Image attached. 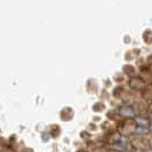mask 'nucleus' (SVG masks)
Listing matches in <instances>:
<instances>
[{"label": "nucleus", "mask_w": 152, "mask_h": 152, "mask_svg": "<svg viewBox=\"0 0 152 152\" xmlns=\"http://www.w3.org/2000/svg\"><path fill=\"white\" fill-rule=\"evenodd\" d=\"M136 122L134 119H125L118 125V133L120 136H133L135 135Z\"/></svg>", "instance_id": "nucleus-1"}, {"label": "nucleus", "mask_w": 152, "mask_h": 152, "mask_svg": "<svg viewBox=\"0 0 152 152\" xmlns=\"http://www.w3.org/2000/svg\"><path fill=\"white\" fill-rule=\"evenodd\" d=\"M129 88L133 89V91H144L148 87L146 85V81L144 79L140 78V77H133L129 79Z\"/></svg>", "instance_id": "nucleus-2"}, {"label": "nucleus", "mask_w": 152, "mask_h": 152, "mask_svg": "<svg viewBox=\"0 0 152 152\" xmlns=\"http://www.w3.org/2000/svg\"><path fill=\"white\" fill-rule=\"evenodd\" d=\"M118 114L124 117L125 119H134L135 117H137L136 110L130 105H124L118 109Z\"/></svg>", "instance_id": "nucleus-3"}, {"label": "nucleus", "mask_w": 152, "mask_h": 152, "mask_svg": "<svg viewBox=\"0 0 152 152\" xmlns=\"http://www.w3.org/2000/svg\"><path fill=\"white\" fill-rule=\"evenodd\" d=\"M109 144H118L120 141H121V136H120V134L117 132V133H113V134H111L110 136H109Z\"/></svg>", "instance_id": "nucleus-4"}, {"label": "nucleus", "mask_w": 152, "mask_h": 152, "mask_svg": "<svg viewBox=\"0 0 152 152\" xmlns=\"http://www.w3.org/2000/svg\"><path fill=\"white\" fill-rule=\"evenodd\" d=\"M149 38V40H146L148 44H151V31H146L144 33V39Z\"/></svg>", "instance_id": "nucleus-5"}, {"label": "nucleus", "mask_w": 152, "mask_h": 152, "mask_svg": "<svg viewBox=\"0 0 152 152\" xmlns=\"http://www.w3.org/2000/svg\"><path fill=\"white\" fill-rule=\"evenodd\" d=\"M109 152H119L118 150H114V149H112V150H110Z\"/></svg>", "instance_id": "nucleus-6"}]
</instances>
